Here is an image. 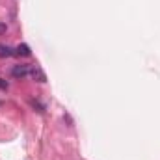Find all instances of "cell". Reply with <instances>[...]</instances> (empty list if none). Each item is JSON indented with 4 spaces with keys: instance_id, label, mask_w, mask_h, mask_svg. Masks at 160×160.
Wrapping results in <instances>:
<instances>
[{
    "instance_id": "6da1fadb",
    "label": "cell",
    "mask_w": 160,
    "mask_h": 160,
    "mask_svg": "<svg viewBox=\"0 0 160 160\" xmlns=\"http://www.w3.org/2000/svg\"><path fill=\"white\" fill-rule=\"evenodd\" d=\"M11 73H13L15 78H22V77L30 75V67H28V65H15Z\"/></svg>"
},
{
    "instance_id": "7a4b0ae2",
    "label": "cell",
    "mask_w": 160,
    "mask_h": 160,
    "mask_svg": "<svg viewBox=\"0 0 160 160\" xmlns=\"http://www.w3.org/2000/svg\"><path fill=\"white\" fill-rule=\"evenodd\" d=\"M30 75H32V78L38 80V82H45V73L41 71L39 67H30Z\"/></svg>"
},
{
    "instance_id": "3957f363",
    "label": "cell",
    "mask_w": 160,
    "mask_h": 160,
    "mask_svg": "<svg viewBox=\"0 0 160 160\" xmlns=\"http://www.w3.org/2000/svg\"><path fill=\"white\" fill-rule=\"evenodd\" d=\"M15 50H17L15 54H19V56H30V47L28 45H19Z\"/></svg>"
},
{
    "instance_id": "277c9868",
    "label": "cell",
    "mask_w": 160,
    "mask_h": 160,
    "mask_svg": "<svg viewBox=\"0 0 160 160\" xmlns=\"http://www.w3.org/2000/svg\"><path fill=\"white\" fill-rule=\"evenodd\" d=\"M11 54H13V50H11L9 47L0 45V56H6V58H8V56H11Z\"/></svg>"
},
{
    "instance_id": "5b68a950",
    "label": "cell",
    "mask_w": 160,
    "mask_h": 160,
    "mask_svg": "<svg viewBox=\"0 0 160 160\" xmlns=\"http://www.w3.org/2000/svg\"><path fill=\"white\" fill-rule=\"evenodd\" d=\"M0 88H2V89H6V88H8V84H6L2 78H0Z\"/></svg>"
},
{
    "instance_id": "8992f818",
    "label": "cell",
    "mask_w": 160,
    "mask_h": 160,
    "mask_svg": "<svg viewBox=\"0 0 160 160\" xmlns=\"http://www.w3.org/2000/svg\"><path fill=\"white\" fill-rule=\"evenodd\" d=\"M0 30H2V26H0Z\"/></svg>"
},
{
    "instance_id": "52a82bcc",
    "label": "cell",
    "mask_w": 160,
    "mask_h": 160,
    "mask_svg": "<svg viewBox=\"0 0 160 160\" xmlns=\"http://www.w3.org/2000/svg\"><path fill=\"white\" fill-rule=\"evenodd\" d=\"M0 104H2V102H0Z\"/></svg>"
}]
</instances>
